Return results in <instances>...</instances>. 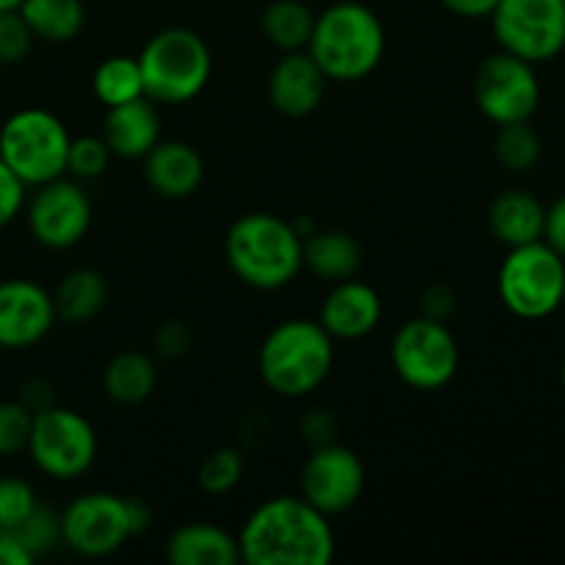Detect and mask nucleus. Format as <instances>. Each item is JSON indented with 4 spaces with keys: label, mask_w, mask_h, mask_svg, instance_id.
Wrapping results in <instances>:
<instances>
[{
    "label": "nucleus",
    "mask_w": 565,
    "mask_h": 565,
    "mask_svg": "<svg viewBox=\"0 0 565 565\" xmlns=\"http://www.w3.org/2000/svg\"><path fill=\"white\" fill-rule=\"evenodd\" d=\"M36 505V491H33L28 480L17 478V475H3L0 478V530L20 527Z\"/></svg>",
    "instance_id": "nucleus-32"
},
{
    "label": "nucleus",
    "mask_w": 565,
    "mask_h": 565,
    "mask_svg": "<svg viewBox=\"0 0 565 565\" xmlns=\"http://www.w3.org/2000/svg\"><path fill=\"white\" fill-rule=\"evenodd\" d=\"M565 259L546 241L508 248L497 274L502 307L522 320H544L563 309Z\"/></svg>",
    "instance_id": "nucleus-6"
},
{
    "label": "nucleus",
    "mask_w": 565,
    "mask_h": 565,
    "mask_svg": "<svg viewBox=\"0 0 565 565\" xmlns=\"http://www.w3.org/2000/svg\"><path fill=\"white\" fill-rule=\"evenodd\" d=\"M58 323L53 296L31 279L0 281V348L28 351Z\"/></svg>",
    "instance_id": "nucleus-15"
},
{
    "label": "nucleus",
    "mask_w": 565,
    "mask_h": 565,
    "mask_svg": "<svg viewBox=\"0 0 565 565\" xmlns=\"http://www.w3.org/2000/svg\"><path fill=\"white\" fill-rule=\"evenodd\" d=\"M158 386V367L143 351H121L105 364L103 390L119 406H138Z\"/></svg>",
    "instance_id": "nucleus-24"
},
{
    "label": "nucleus",
    "mask_w": 565,
    "mask_h": 565,
    "mask_svg": "<svg viewBox=\"0 0 565 565\" xmlns=\"http://www.w3.org/2000/svg\"><path fill=\"white\" fill-rule=\"evenodd\" d=\"M22 0H0V11H11V9H20Z\"/></svg>",
    "instance_id": "nucleus-43"
},
{
    "label": "nucleus",
    "mask_w": 565,
    "mask_h": 565,
    "mask_svg": "<svg viewBox=\"0 0 565 565\" xmlns=\"http://www.w3.org/2000/svg\"><path fill=\"white\" fill-rule=\"evenodd\" d=\"M92 92L103 108H114V105L147 97V94H143V77L138 58H130V55L105 58L103 64L94 70Z\"/></svg>",
    "instance_id": "nucleus-27"
},
{
    "label": "nucleus",
    "mask_w": 565,
    "mask_h": 565,
    "mask_svg": "<svg viewBox=\"0 0 565 565\" xmlns=\"http://www.w3.org/2000/svg\"><path fill=\"white\" fill-rule=\"evenodd\" d=\"M259 375L274 395H312L326 384L334 367V337L318 320L292 318L268 331L259 345Z\"/></svg>",
    "instance_id": "nucleus-4"
},
{
    "label": "nucleus",
    "mask_w": 565,
    "mask_h": 565,
    "mask_svg": "<svg viewBox=\"0 0 565 565\" xmlns=\"http://www.w3.org/2000/svg\"><path fill=\"white\" fill-rule=\"evenodd\" d=\"M544 241L565 259V193L546 207Z\"/></svg>",
    "instance_id": "nucleus-39"
},
{
    "label": "nucleus",
    "mask_w": 565,
    "mask_h": 565,
    "mask_svg": "<svg viewBox=\"0 0 565 565\" xmlns=\"http://www.w3.org/2000/svg\"><path fill=\"white\" fill-rule=\"evenodd\" d=\"M315 14L301 0H274L263 11V33L276 50L281 53H296L307 50L312 36Z\"/></svg>",
    "instance_id": "nucleus-26"
},
{
    "label": "nucleus",
    "mask_w": 565,
    "mask_h": 565,
    "mask_svg": "<svg viewBox=\"0 0 565 565\" xmlns=\"http://www.w3.org/2000/svg\"><path fill=\"white\" fill-rule=\"evenodd\" d=\"M55 318L66 326H83L97 318L108 303V281L94 268H75L53 292Z\"/></svg>",
    "instance_id": "nucleus-23"
},
{
    "label": "nucleus",
    "mask_w": 565,
    "mask_h": 565,
    "mask_svg": "<svg viewBox=\"0 0 565 565\" xmlns=\"http://www.w3.org/2000/svg\"><path fill=\"white\" fill-rule=\"evenodd\" d=\"M386 50L384 22L359 0H340L315 17L307 53L329 81L356 83L379 70Z\"/></svg>",
    "instance_id": "nucleus-2"
},
{
    "label": "nucleus",
    "mask_w": 565,
    "mask_h": 565,
    "mask_svg": "<svg viewBox=\"0 0 565 565\" xmlns=\"http://www.w3.org/2000/svg\"><path fill=\"white\" fill-rule=\"evenodd\" d=\"M130 497L88 491L61 513V544L81 557H108L132 539Z\"/></svg>",
    "instance_id": "nucleus-12"
},
{
    "label": "nucleus",
    "mask_w": 565,
    "mask_h": 565,
    "mask_svg": "<svg viewBox=\"0 0 565 565\" xmlns=\"http://www.w3.org/2000/svg\"><path fill=\"white\" fill-rule=\"evenodd\" d=\"M301 436L312 447L329 445V441L337 439V419L326 408H312L309 414H303Z\"/></svg>",
    "instance_id": "nucleus-37"
},
{
    "label": "nucleus",
    "mask_w": 565,
    "mask_h": 565,
    "mask_svg": "<svg viewBox=\"0 0 565 565\" xmlns=\"http://www.w3.org/2000/svg\"><path fill=\"white\" fill-rule=\"evenodd\" d=\"M303 268L331 285L353 279L362 268V246L342 230H315L303 237Z\"/></svg>",
    "instance_id": "nucleus-22"
},
{
    "label": "nucleus",
    "mask_w": 565,
    "mask_h": 565,
    "mask_svg": "<svg viewBox=\"0 0 565 565\" xmlns=\"http://www.w3.org/2000/svg\"><path fill=\"white\" fill-rule=\"evenodd\" d=\"M20 403H25L31 412H42V408L53 406V386H50V381L39 379V375L28 379L25 384H22Z\"/></svg>",
    "instance_id": "nucleus-40"
},
{
    "label": "nucleus",
    "mask_w": 565,
    "mask_h": 565,
    "mask_svg": "<svg viewBox=\"0 0 565 565\" xmlns=\"http://www.w3.org/2000/svg\"><path fill=\"white\" fill-rule=\"evenodd\" d=\"M237 546L246 565H329L337 555L329 516L303 497H270L254 508Z\"/></svg>",
    "instance_id": "nucleus-1"
},
{
    "label": "nucleus",
    "mask_w": 565,
    "mask_h": 565,
    "mask_svg": "<svg viewBox=\"0 0 565 565\" xmlns=\"http://www.w3.org/2000/svg\"><path fill=\"white\" fill-rule=\"evenodd\" d=\"M439 3L463 20H489L500 0H439Z\"/></svg>",
    "instance_id": "nucleus-41"
},
{
    "label": "nucleus",
    "mask_w": 565,
    "mask_h": 565,
    "mask_svg": "<svg viewBox=\"0 0 565 565\" xmlns=\"http://www.w3.org/2000/svg\"><path fill=\"white\" fill-rule=\"evenodd\" d=\"M33 47V33L22 20L20 9L0 11V64L11 66L28 58Z\"/></svg>",
    "instance_id": "nucleus-34"
},
{
    "label": "nucleus",
    "mask_w": 565,
    "mask_h": 565,
    "mask_svg": "<svg viewBox=\"0 0 565 565\" xmlns=\"http://www.w3.org/2000/svg\"><path fill=\"white\" fill-rule=\"evenodd\" d=\"M70 130L44 108H22L0 127V160L25 188H39L66 174Z\"/></svg>",
    "instance_id": "nucleus-7"
},
{
    "label": "nucleus",
    "mask_w": 565,
    "mask_h": 565,
    "mask_svg": "<svg viewBox=\"0 0 565 565\" xmlns=\"http://www.w3.org/2000/svg\"><path fill=\"white\" fill-rule=\"evenodd\" d=\"M561 384H563V392H565V356H563V364H561Z\"/></svg>",
    "instance_id": "nucleus-44"
},
{
    "label": "nucleus",
    "mask_w": 565,
    "mask_h": 565,
    "mask_svg": "<svg viewBox=\"0 0 565 565\" xmlns=\"http://www.w3.org/2000/svg\"><path fill=\"white\" fill-rule=\"evenodd\" d=\"M489 20L500 50L535 66L565 50V0H500Z\"/></svg>",
    "instance_id": "nucleus-10"
},
{
    "label": "nucleus",
    "mask_w": 565,
    "mask_h": 565,
    "mask_svg": "<svg viewBox=\"0 0 565 565\" xmlns=\"http://www.w3.org/2000/svg\"><path fill=\"white\" fill-rule=\"evenodd\" d=\"M563 309H565V287H563Z\"/></svg>",
    "instance_id": "nucleus-45"
},
{
    "label": "nucleus",
    "mask_w": 565,
    "mask_h": 565,
    "mask_svg": "<svg viewBox=\"0 0 565 565\" xmlns=\"http://www.w3.org/2000/svg\"><path fill=\"white\" fill-rule=\"evenodd\" d=\"M193 334L182 320H166L158 331H154V351L163 359H180L191 351Z\"/></svg>",
    "instance_id": "nucleus-36"
},
{
    "label": "nucleus",
    "mask_w": 565,
    "mask_h": 565,
    "mask_svg": "<svg viewBox=\"0 0 565 565\" xmlns=\"http://www.w3.org/2000/svg\"><path fill=\"white\" fill-rule=\"evenodd\" d=\"M25 207V185L20 177L0 160V230L17 218Z\"/></svg>",
    "instance_id": "nucleus-35"
},
{
    "label": "nucleus",
    "mask_w": 565,
    "mask_h": 565,
    "mask_svg": "<svg viewBox=\"0 0 565 565\" xmlns=\"http://www.w3.org/2000/svg\"><path fill=\"white\" fill-rule=\"evenodd\" d=\"M494 154L508 171L524 174V171L539 166L541 154H544V141H541V136L530 121L500 125L494 138Z\"/></svg>",
    "instance_id": "nucleus-28"
},
{
    "label": "nucleus",
    "mask_w": 565,
    "mask_h": 565,
    "mask_svg": "<svg viewBox=\"0 0 565 565\" xmlns=\"http://www.w3.org/2000/svg\"><path fill=\"white\" fill-rule=\"evenodd\" d=\"M20 14L31 28L33 39L50 44L72 42L86 25L83 0H22Z\"/></svg>",
    "instance_id": "nucleus-25"
},
{
    "label": "nucleus",
    "mask_w": 565,
    "mask_h": 565,
    "mask_svg": "<svg viewBox=\"0 0 565 565\" xmlns=\"http://www.w3.org/2000/svg\"><path fill=\"white\" fill-rule=\"evenodd\" d=\"M392 367L397 379L417 392H439L458 375L461 351L445 320H406L392 340Z\"/></svg>",
    "instance_id": "nucleus-9"
},
{
    "label": "nucleus",
    "mask_w": 565,
    "mask_h": 565,
    "mask_svg": "<svg viewBox=\"0 0 565 565\" xmlns=\"http://www.w3.org/2000/svg\"><path fill=\"white\" fill-rule=\"evenodd\" d=\"M546 207L535 193L524 188H508L497 193L489 204V230L491 235L508 248L524 246V243L544 241Z\"/></svg>",
    "instance_id": "nucleus-20"
},
{
    "label": "nucleus",
    "mask_w": 565,
    "mask_h": 565,
    "mask_svg": "<svg viewBox=\"0 0 565 565\" xmlns=\"http://www.w3.org/2000/svg\"><path fill=\"white\" fill-rule=\"evenodd\" d=\"M105 110L108 114L103 121V141L116 158L141 160L160 141L158 105L149 97L130 99Z\"/></svg>",
    "instance_id": "nucleus-19"
},
{
    "label": "nucleus",
    "mask_w": 565,
    "mask_h": 565,
    "mask_svg": "<svg viewBox=\"0 0 565 565\" xmlns=\"http://www.w3.org/2000/svg\"><path fill=\"white\" fill-rule=\"evenodd\" d=\"M243 480V456L235 447H221V450L210 452L202 461L196 475V483L204 494H230L237 483Z\"/></svg>",
    "instance_id": "nucleus-29"
},
{
    "label": "nucleus",
    "mask_w": 565,
    "mask_h": 565,
    "mask_svg": "<svg viewBox=\"0 0 565 565\" xmlns=\"http://www.w3.org/2000/svg\"><path fill=\"white\" fill-rule=\"evenodd\" d=\"M143 94L154 105H185L196 99L213 75L207 42L191 28H163L138 53Z\"/></svg>",
    "instance_id": "nucleus-5"
},
{
    "label": "nucleus",
    "mask_w": 565,
    "mask_h": 565,
    "mask_svg": "<svg viewBox=\"0 0 565 565\" xmlns=\"http://www.w3.org/2000/svg\"><path fill=\"white\" fill-rule=\"evenodd\" d=\"M475 103L489 121L513 125L530 121L541 105V81L535 64L516 55L491 53L480 61L472 81Z\"/></svg>",
    "instance_id": "nucleus-11"
},
{
    "label": "nucleus",
    "mask_w": 565,
    "mask_h": 565,
    "mask_svg": "<svg viewBox=\"0 0 565 565\" xmlns=\"http://www.w3.org/2000/svg\"><path fill=\"white\" fill-rule=\"evenodd\" d=\"M384 315L381 296L370 285L359 279L334 281L329 296L320 303L318 323L329 331L334 340H362L373 334Z\"/></svg>",
    "instance_id": "nucleus-17"
},
{
    "label": "nucleus",
    "mask_w": 565,
    "mask_h": 565,
    "mask_svg": "<svg viewBox=\"0 0 565 565\" xmlns=\"http://www.w3.org/2000/svg\"><path fill=\"white\" fill-rule=\"evenodd\" d=\"M364 463L351 447L337 441L312 447L301 467V497L326 516L351 511L364 494Z\"/></svg>",
    "instance_id": "nucleus-14"
},
{
    "label": "nucleus",
    "mask_w": 565,
    "mask_h": 565,
    "mask_svg": "<svg viewBox=\"0 0 565 565\" xmlns=\"http://www.w3.org/2000/svg\"><path fill=\"white\" fill-rule=\"evenodd\" d=\"M166 561L174 565H235L241 563V546L235 535L215 524L191 522L169 535Z\"/></svg>",
    "instance_id": "nucleus-21"
},
{
    "label": "nucleus",
    "mask_w": 565,
    "mask_h": 565,
    "mask_svg": "<svg viewBox=\"0 0 565 565\" xmlns=\"http://www.w3.org/2000/svg\"><path fill=\"white\" fill-rule=\"evenodd\" d=\"M224 257L232 274L254 290H281L303 270V237L292 221L274 213H246L230 226Z\"/></svg>",
    "instance_id": "nucleus-3"
},
{
    "label": "nucleus",
    "mask_w": 565,
    "mask_h": 565,
    "mask_svg": "<svg viewBox=\"0 0 565 565\" xmlns=\"http://www.w3.org/2000/svg\"><path fill=\"white\" fill-rule=\"evenodd\" d=\"M25 215L33 241L53 252H64L88 235L92 199L86 196L81 182L64 174L36 188Z\"/></svg>",
    "instance_id": "nucleus-13"
},
{
    "label": "nucleus",
    "mask_w": 565,
    "mask_h": 565,
    "mask_svg": "<svg viewBox=\"0 0 565 565\" xmlns=\"http://www.w3.org/2000/svg\"><path fill=\"white\" fill-rule=\"evenodd\" d=\"M110 158L114 154H110L103 136L72 138L70 154H66V174H72V180L77 182L97 180V177H103L108 171Z\"/></svg>",
    "instance_id": "nucleus-30"
},
{
    "label": "nucleus",
    "mask_w": 565,
    "mask_h": 565,
    "mask_svg": "<svg viewBox=\"0 0 565 565\" xmlns=\"http://www.w3.org/2000/svg\"><path fill=\"white\" fill-rule=\"evenodd\" d=\"M11 533L25 544V550L36 561V557L47 555V552H53L61 544V513H55L47 505H36L31 511V516L20 527L11 530Z\"/></svg>",
    "instance_id": "nucleus-31"
},
{
    "label": "nucleus",
    "mask_w": 565,
    "mask_h": 565,
    "mask_svg": "<svg viewBox=\"0 0 565 565\" xmlns=\"http://www.w3.org/2000/svg\"><path fill=\"white\" fill-rule=\"evenodd\" d=\"M25 450L42 475L53 480H75L97 461V430L75 408L53 403L33 412Z\"/></svg>",
    "instance_id": "nucleus-8"
},
{
    "label": "nucleus",
    "mask_w": 565,
    "mask_h": 565,
    "mask_svg": "<svg viewBox=\"0 0 565 565\" xmlns=\"http://www.w3.org/2000/svg\"><path fill=\"white\" fill-rule=\"evenodd\" d=\"M33 555L11 530H0V565H31Z\"/></svg>",
    "instance_id": "nucleus-42"
},
{
    "label": "nucleus",
    "mask_w": 565,
    "mask_h": 565,
    "mask_svg": "<svg viewBox=\"0 0 565 565\" xmlns=\"http://www.w3.org/2000/svg\"><path fill=\"white\" fill-rule=\"evenodd\" d=\"M143 177L149 188L163 199H188L199 191L204 180V160L191 143L163 141L160 138L147 154H143Z\"/></svg>",
    "instance_id": "nucleus-18"
},
{
    "label": "nucleus",
    "mask_w": 565,
    "mask_h": 565,
    "mask_svg": "<svg viewBox=\"0 0 565 565\" xmlns=\"http://www.w3.org/2000/svg\"><path fill=\"white\" fill-rule=\"evenodd\" d=\"M326 83L329 77L307 50L281 53V58L270 70L268 99L276 114L287 119H303L320 108L326 97Z\"/></svg>",
    "instance_id": "nucleus-16"
},
{
    "label": "nucleus",
    "mask_w": 565,
    "mask_h": 565,
    "mask_svg": "<svg viewBox=\"0 0 565 565\" xmlns=\"http://www.w3.org/2000/svg\"><path fill=\"white\" fill-rule=\"evenodd\" d=\"M33 412L20 401H0V458H11L28 447Z\"/></svg>",
    "instance_id": "nucleus-33"
},
{
    "label": "nucleus",
    "mask_w": 565,
    "mask_h": 565,
    "mask_svg": "<svg viewBox=\"0 0 565 565\" xmlns=\"http://www.w3.org/2000/svg\"><path fill=\"white\" fill-rule=\"evenodd\" d=\"M419 307H423L425 318L434 320H447L456 309V292L447 285H430L425 287L423 298H419Z\"/></svg>",
    "instance_id": "nucleus-38"
}]
</instances>
